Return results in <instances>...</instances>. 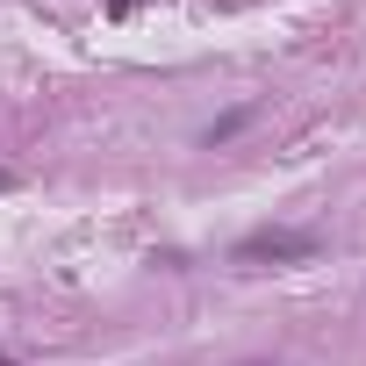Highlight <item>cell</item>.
<instances>
[{
  "label": "cell",
  "instance_id": "cell-3",
  "mask_svg": "<svg viewBox=\"0 0 366 366\" xmlns=\"http://www.w3.org/2000/svg\"><path fill=\"white\" fill-rule=\"evenodd\" d=\"M0 187H15V172H0Z\"/></svg>",
  "mask_w": 366,
  "mask_h": 366
},
{
  "label": "cell",
  "instance_id": "cell-2",
  "mask_svg": "<svg viewBox=\"0 0 366 366\" xmlns=\"http://www.w3.org/2000/svg\"><path fill=\"white\" fill-rule=\"evenodd\" d=\"M244 122H252V108H230V115H223V122H209V137H202V144H209V151H216V144H230V137H237V129H244Z\"/></svg>",
  "mask_w": 366,
  "mask_h": 366
},
{
  "label": "cell",
  "instance_id": "cell-1",
  "mask_svg": "<svg viewBox=\"0 0 366 366\" xmlns=\"http://www.w3.org/2000/svg\"><path fill=\"white\" fill-rule=\"evenodd\" d=\"M266 259H316V237L309 230H259L237 244V266H266Z\"/></svg>",
  "mask_w": 366,
  "mask_h": 366
}]
</instances>
